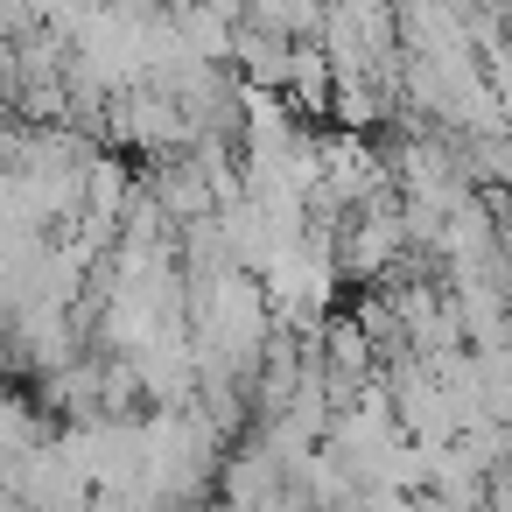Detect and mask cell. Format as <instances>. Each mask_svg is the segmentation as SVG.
I'll return each mask as SVG.
<instances>
[{
  "label": "cell",
  "mask_w": 512,
  "mask_h": 512,
  "mask_svg": "<svg viewBox=\"0 0 512 512\" xmlns=\"http://www.w3.org/2000/svg\"><path fill=\"white\" fill-rule=\"evenodd\" d=\"M407 260H414V246H407L400 190L372 197L365 211H351V225H344V239H337V274H351V281H379V288H386Z\"/></svg>",
  "instance_id": "1"
}]
</instances>
